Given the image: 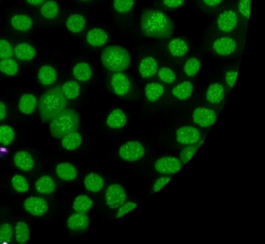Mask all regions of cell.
<instances>
[{
  "mask_svg": "<svg viewBox=\"0 0 265 244\" xmlns=\"http://www.w3.org/2000/svg\"><path fill=\"white\" fill-rule=\"evenodd\" d=\"M24 207L30 214L37 217L43 216L48 210V205L46 200L37 197L27 198L24 202Z\"/></svg>",
  "mask_w": 265,
  "mask_h": 244,
  "instance_id": "obj_12",
  "label": "cell"
},
{
  "mask_svg": "<svg viewBox=\"0 0 265 244\" xmlns=\"http://www.w3.org/2000/svg\"><path fill=\"white\" fill-rule=\"evenodd\" d=\"M89 225V218L85 213H73L67 222L68 228L72 232H82L86 230Z\"/></svg>",
  "mask_w": 265,
  "mask_h": 244,
  "instance_id": "obj_14",
  "label": "cell"
},
{
  "mask_svg": "<svg viewBox=\"0 0 265 244\" xmlns=\"http://www.w3.org/2000/svg\"><path fill=\"white\" fill-rule=\"evenodd\" d=\"M38 78L40 82L44 85L49 86L54 84L57 79V73L56 70L50 66L45 65L39 70Z\"/></svg>",
  "mask_w": 265,
  "mask_h": 244,
  "instance_id": "obj_27",
  "label": "cell"
},
{
  "mask_svg": "<svg viewBox=\"0 0 265 244\" xmlns=\"http://www.w3.org/2000/svg\"><path fill=\"white\" fill-rule=\"evenodd\" d=\"M170 176H163L157 179L153 185L152 193H157L160 191L166 186H167L171 180Z\"/></svg>",
  "mask_w": 265,
  "mask_h": 244,
  "instance_id": "obj_49",
  "label": "cell"
},
{
  "mask_svg": "<svg viewBox=\"0 0 265 244\" xmlns=\"http://www.w3.org/2000/svg\"><path fill=\"white\" fill-rule=\"evenodd\" d=\"M158 63L155 59L151 57L144 58L139 66V71L142 77L148 79L153 77L157 72Z\"/></svg>",
  "mask_w": 265,
  "mask_h": 244,
  "instance_id": "obj_17",
  "label": "cell"
},
{
  "mask_svg": "<svg viewBox=\"0 0 265 244\" xmlns=\"http://www.w3.org/2000/svg\"><path fill=\"white\" fill-rule=\"evenodd\" d=\"M37 104L38 101L35 96L31 94H25L19 100L18 108L23 114H31L34 112Z\"/></svg>",
  "mask_w": 265,
  "mask_h": 244,
  "instance_id": "obj_24",
  "label": "cell"
},
{
  "mask_svg": "<svg viewBox=\"0 0 265 244\" xmlns=\"http://www.w3.org/2000/svg\"><path fill=\"white\" fill-rule=\"evenodd\" d=\"M82 1L87 2V1H90V0H82Z\"/></svg>",
  "mask_w": 265,
  "mask_h": 244,
  "instance_id": "obj_54",
  "label": "cell"
},
{
  "mask_svg": "<svg viewBox=\"0 0 265 244\" xmlns=\"http://www.w3.org/2000/svg\"><path fill=\"white\" fill-rule=\"evenodd\" d=\"M224 95L225 90L223 86L219 83H214L207 89L206 98L209 103L218 105L223 101Z\"/></svg>",
  "mask_w": 265,
  "mask_h": 244,
  "instance_id": "obj_18",
  "label": "cell"
},
{
  "mask_svg": "<svg viewBox=\"0 0 265 244\" xmlns=\"http://www.w3.org/2000/svg\"><path fill=\"white\" fill-rule=\"evenodd\" d=\"M35 187L37 191L44 194L53 193L56 189V184L52 178L48 175L40 177L36 182Z\"/></svg>",
  "mask_w": 265,
  "mask_h": 244,
  "instance_id": "obj_25",
  "label": "cell"
},
{
  "mask_svg": "<svg viewBox=\"0 0 265 244\" xmlns=\"http://www.w3.org/2000/svg\"><path fill=\"white\" fill-rule=\"evenodd\" d=\"M194 87L190 81H184L175 86L172 89L173 95L180 101L189 99L193 93Z\"/></svg>",
  "mask_w": 265,
  "mask_h": 244,
  "instance_id": "obj_23",
  "label": "cell"
},
{
  "mask_svg": "<svg viewBox=\"0 0 265 244\" xmlns=\"http://www.w3.org/2000/svg\"><path fill=\"white\" fill-rule=\"evenodd\" d=\"M14 164L17 167L24 172L31 170L35 166V160L28 152L20 151L14 157Z\"/></svg>",
  "mask_w": 265,
  "mask_h": 244,
  "instance_id": "obj_15",
  "label": "cell"
},
{
  "mask_svg": "<svg viewBox=\"0 0 265 244\" xmlns=\"http://www.w3.org/2000/svg\"><path fill=\"white\" fill-rule=\"evenodd\" d=\"M175 138L179 144L187 146L200 141L201 134L200 131L193 127L184 126L177 130Z\"/></svg>",
  "mask_w": 265,
  "mask_h": 244,
  "instance_id": "obj_8",
  "label": "cell"
},
{
  "mask_svg": "<svg viewBox=\"0 0 265 244\" xmlns=\"http://www.w3.org/2000/svg\"><path fill=\"white\" fill-rule=\"evenodd\" d=\"M13 55V48L7 40H0V59L10 58Z\"/></svg>",
  "mask_w": 265,
  "mask_h": 244,
  "instance_id": "obj_46",
  "label": "cell"
},
{
  "mask_svg": "<svg viewBox=\"0 0 265 244\" xmlns=\"http://www.w3.org/2000/svg\"><path fill=\"white\" fill-rule=\"evenodd\" d=\"M15 132L11 127L4 125L0 127V143L8 145L14 139Z\"/></svg>",
  "mask_w": 265,
  "mask_h": 244,
  "instance_id": "obj_40",
  "label": "cell"
},
{
  "mask_svg": "<svg viewBox=\"0 0 265 244\" xmlns=\"http://www.w3.org/2000/svg\"><path fill=\"white\" fill-rule=\"evenodd\" d=\"M238 24V17L233 10H226L218 16L216 21L217 27L222 33H233Z\"/></svg>",
  "mask_w": 265,
  "mask_h": 244,
  "instance_id": "obj_6",
  "label": "cell"
},
{
  "mask_svg": "<svg viewBox=\"0 0 265 244\" xmlns=\"http://www.w3.org/2000/svg\"><path fill=\"white\" fill-rule=\"evenodd\" d=\"M109 36L101 28H94L88 32L87 35L88 43L93 47H100L105 45L108 41Z\"/></svg>",
  "mask_w": 265,
  "mask_h": 244,
  "instance_id": "obj_16",
  "label": "cell"
},
{
  "mask_svg": "<svg viewBox=\"0 0 265 244\" xmlns=\"http://www.w3.org/2000/svg\"><path fill=\"white\" fill-rule=\"evenodd\" d=\"M92 205L93 202L89 197L81 195L75 199L73 209L76 212L85 213L91 209Z\"/></svg>",
  "mask_w": 265,
  "mask_h": 244,
  "instance_id": "obj_34",
  "label": "cell"
},
{
  "mask_svg": "<svg viewBox=\"0 0 265 244\" xmlns=\"http://www.w3.org/2000/svg\"><path fill=\"white\" fill-rule=\"evenodd\" d=\"M120 158L127 162H135L141 159L145 154L144 145L138 141H128L120 148Z\"/></svg>",
  "mask_w": 265,
  "mask_h": 244,
  "instance_id": "obj_5",
  "label": "cell"
},
{
  "mask_svg": "<svg viewBox=\"0 0 265 244\" xmlns=\"http://www.w3.org/2000/svg\"><path fill=\"white\" fill-rule=\"evenodd\" d=\"M138 207V205L134 202H127L123 203L119 207L117 212L116 218L119 219L127 215V213L135 210Z\"/></svg>",
  "mask_w": 265,
  "mask_h": 244,
  "instance_id": "obj_45",
  "label": "cell"
},
{
  "mask_svg": "<svg viewBox=\"0 0 265 244\" xmlns=\"http://www.w3.org/2000/svg\"><path fill=\"white\" fill-rule=\"evenodd\" d=\"M26 2L32 6H37L42 4L45 0H26Z\"/></svg>",
  "mask_w": 265,
  "mask_h": 244,
  "instance_id": "obj_53",
  "label": "cell"
},
{
  "mask_svg": "<svg viewBox=\"0 0 265 244\" xmlns=\"http://www.w3.org/2000/svg\"><path fill=\"white\" fill-rule=\"evenodd\" d=\"M14 54L17 58L20 60L29 61L35 58L36 51L30 44L22 43L15 47Z\"/></svg>",
  "mask_w": 265,
  "mask_h": 244,
  "instance_id": "obj_26",
  "label": "cell"
},
{
  "mask_svg": "<svg viewBox=\"0 0 265 244\" xmlns=\"http://www.w3.org/2000/svg\"><path fill=\"white\" fill-rule=\"evenodd\" d=\"M66 106V101L60 86L48 90L40 99L39 110L44 121L51 120L62 112Z\"/></svg>",
  "mask_w": 265,
  "mask_h": 244,
  "instance_id": "obj_2",
  "label": "cell"
},
{
  "mask_svg": "<svg viewBox=\"0 0 265 244\" xmlns=\"http://www.w3.org/2000/svg\"><path fill=\"white\" fill-rule=\"evenodd\" d=\"M41 12L45 18L52 19L56 17L58 14L59 7L55 1L49 0L43 5L41 9Z\"/></svg>",
  "mask_w": 265,
  "mask_h": 244,
  "instance_id": "obj_39",
  "label": "cell"
},
{
  "mask_svg": "<svg viewBox=\"0 0 265 244\" xmlns=\"http://www.w3.org/2000/svg\"><path fill=\"white\" fill-rule=\"evenodd\" d=\"M224 0H202L204 5L208 8H216Z\"/></svg>",
  "mask_w": 265,
  "mask_h": 244,
  "instance_id": "obj_51",
  "label": "cell"
},
{
  "mask_svg": "<svg viewBox=\"0 0 265 244\" xmlns=\"http://www.w3.org/2000/svg\"><path fill=\"white\" fill-rule=\"evenodd\" d=\"M111 86L114 93L119 96L126 95L130 89L129 80L122 72H116L112 76Z\"/></svg>",
  "mask_w": 265,
  "mask_h": 244,
  "instance_id": "obj_13",
  "label": "cell"
},
{
  "mask_svg": "<svg viewBox=\"0 0 265 244\" xmlns=\"http://www.w3.org/2000/svg\"><path fill=\"white\" fill-rule=\"evenodd\" d=\"M58 176L64 181L74 180L77 176L76 168L71 163L63 162L58 165L56 169Z\"/></svg>",
  "mask_w": 265,
  "mask_h": 244,
  "instance_id": "obj_22",
  "label": "cell"
},
{
  "mask_svg": "<svg viewBox=\"0 0 265 244\" xmlns=\"http://www.w3.org/2000/svg\"><path fill=\"white\" fill-rule=\"evenodd\" d=\"M204 140H201L198 143L187 145L180 152V160L182 164L188 163L196 154L198 149L202 144Z\"/></svg>",
  "mask_w": 265,
  "mask_h": 244,
  "instance_id": "obj_35",
  "label": "cell"
},
{
  "mask_svg": "<svg viewBox=\"0 0 265 244\" xmlns=\"http://www.w3.org/2000/svg\"><path fill=\"white\" fill-rule=\"evenodd\" d=\"M238 11L244 19L249 18L251 13V0H240Z\"/></svg>",
  "mask_w": 265,
  "mask_h": 244,
  "instance_id": "obj_47",
  "label": "cell"
},
{
  "mask_svg": "<svg viewBox=\"0 0 265 244\" xmlns=\"http://www.w3.org/2000/svg\"><path fill=\"white\" fill-rule=\"evenodd\" d=\"M30 230L28 225L23 222H18L15 227L16 241L21 244L26 243L30 238Z\"/></svg>",
  "mask_w": 265,
  "mask_h": 244,
  "instance_id": "obj_37",
  "label": "cell"
},
{
  "mask_svg": "<svg viewBox=\"0 0 265 244\" xmlns=\"http://www.w3.org/2000/svg\"><path fill=\"white\" fill-rule=\"evenodd\" d=\"M183 164L178 158L175 157H163L155 163V169L159 173L166 175H173L177 173Z\"/></svg>",
  "mask_w": 265,
  "mask_h": 244,
  "instance_id": "obj_7",
  "label": "cell"
},
{
  "mask_svg": "<svg viewBox=\"0 0 265 244\" xmlns=\"http://www.w3.org/2000/svg\"><path fill=\"white\" fill-rule=\"evenodd\" d=\"M168 50L170 54L176 58L185 56L189 52L187 42L181 38H174L168 44Z\"/></svg>",
  "mask_w": 265,
  "mask_h": 244,
  "instance_id": "obj_20",
  "label": "cell"
},
{
  "mask_svg": "<svg viewBox=\"0 0 265 244\" xmlns=\"http://www.w3.org/2000/svg\"><path fill=\"white\" fill-rule=\"evenodd\" d=\"M164 93V88L157 83H151L145 87V95L148 101L151 103L156 102Z\"/></svg>",
  "mask_w": 265,
  "mask_h": 244,
  "instance_id": "obj_31",
  "label": "cell"
},
{
  "mask_svg": "<svg viewBox=\"0 0 265 244\" xmlns=\"http://www.w3.org/2000/svg\"><path fill=\"white\" fill-rule=\"evenodd\" d=\"M135 4V0H114L115 9L120 13H125L131 10Z\"/></svg>",
  "mask_w": 265,
  "mask_h": 244,
  "instance_id": "obj_43",
  "label": "cell"
},
{
  "mask_svg": "<svg viewBox=\"0 0 265 244\" xmlns=\"http://www.w3.org/2000/svg\"><path fill=\"white\" fill-rule=\"evenodd\" d=\"M127 122L125 114L120 109L112 111L107 119L108 126L113 129H120L124 127Z\"/></svg>",
  "mask_w": 265,
  "mask_h": 244,
  "instance_id": "obj_19",
  "label": "cell"
},
{
  "mask_svg": "<svg viewBox=\"0 0 265 244\" xmlns=\"http://www.w3.org/2000/svg\"><path fill=\"white\" fill-rule=\"evenodd\" d=\"M61 89L64 97L67 100L76 99L80 95V86L78 83L74 81H69L64 83Z\"/></svg>",
  "mask_w": 265,
  "mask_h": 244,
  "instance_id": "obj_32",
  "label": "cell"
},
{
  "mask_svg": "<svg viewBox=\"0 0 265 244\" xmlns=\"http://www.w3.org/2000/svg\"><path fill=\"white\" fill-rule=\"evenodd\" d=\"M13 28L19 32H26L33 25V20L31 17L25 15H16L11 20Z\"/></svg>",
  "mask_w": 265,
  "mask_h": 244,
  "instance_id": "obj_28",
  "label": "cell"
},
{
  "mask_svg": "<svg viewBox=\"0 0 265 244\" xmlns=\"http://www.w3.org/2000/svg\"><path fill=\"white\" fill-rule=\"evenodd\" d=\"M7 107L5 103L0 102V120L5 119L7 116Z\"/></svg>",
  "mask_w": 265,
  "mask_h": 244,
  "instance_id": "obj_52",
  "label": "cell"
},
{
  "mask_svg": "<svg viewBox=\"0 0 265 244\" xmlns=\"http://www.w3.org/2000/svg\"><path fill=\"white\" fill-rule=\"evenodd\" d=\"M82 142L81 135L74 131L66 135L63 137L62 145L66 150L73 151L77 149Z\"/></svg>",
  "mask_w": 265,
  "mask_h": 244,
  "instance_id": "obj_30",
  "label": "cell"
},
{
  "mask_svg": "<svg viewBox=\"0 0 265 244\" xmlns=\"http://www.w3.org/2000/svg\"><path fill=\"white\" fill-rule=\"evenodd\" d=\"M1 243H2V242H0V244H1Z\"/></svg>",
  "mask_w": 265,
  "mask_h": 244,
  "instance_id": "obj_55",
  "label": "cell"
},
{
  "mask_svg": "<svg viewBox=\"0 0 265 244\" xmlns=\"http://www.w3.org/2000/svg\"><path fill=\"white\" fill-rule=\"evenodd\" d=\"M201 67L200 60L196 58L192 57L186 61L183 67V71L188 77H193L198 74Z\"/></svg>",
  "mask_w": 265,
  "mask_h": 244,
  "instance_id": "obj_36",
  "label": "cell"
},
{
  "mask_svg": "<svg viewBox=\"0 0 265 244\" xmlns=\"http://www.w3.org/2000/svg\"><path fill=\"white\" fill-rule=\"evenodd\" d=\"M75 78L81 82L88 81L92 77V70L90 65L85 62L77 64L73 69Z\"/></svg>",
  "mask_w": 265,
  "mask_h": 244,
  "instance_id": "obj_33",
  "label": "cell"
},
{
  "mask_svg": "<svg viewBox=\"0 0 265 244\" xmlns=\"http://www.w3.org/2000/svg\"><path fill=\"white\" fill-rule=\"evenodd\" d=\"M86 19L80 14L70 16L66 21V27L72 33L77 34L82 32L86 26Z\"/></svg>",
  "mask_w": 265,
  "mask_h": 244,
  "instance_id": "obj_29",
  "label": "cell"
},
{
  "mask_svg": "<svg viewBox=\"0 0 265 244\" xmlns=\"http://www.w3.org/2000/svg\"><path fill=\"white\" fill-rule=\"evenodd\" d=\"M238 76V71L237 69L230 70L225 74V83L227 88H233L236 83Z\"/></svg>",
  "mask_w": 265,
  "mask_h": 244,
  "instance_id": "obj_48",
  "label": "cell"
},
{
  "mask_svg": "<svg viewBox=\"0 0 265 244\" xmlns=\"http://www.w3.org/2000/svg\"><path fill=\"white\" fill-rule=\"evenodd\" d=\"M101 62L108 70L122 72L127 70L131 63L129 53L124 47L111 45L106 47L101 54Z\"/></svg>",
  "mask_w": 265,
  "mask_h": 244,
  "instance_id": "obj_3",
  "label": "cell"
},
{
  "mask_svg": "<svg viewBox=\"0 0 265 244\" xmlns=\"http://www.w3.org/2000/svg\"><path fill=\"white\" fill-rule=\"evenodd\" d=\"M127 196L124 188L117 184L110 185L107 189L105 199L112 209H117L126 202Z\"/></svg>",
  "mask_w": 265,
  "mask_h": 244,
  "instance_id": "obj_9",
  "label": "cell"
},
{
  "mask_svg": "<svg viewBox=\"0 0 265 244\" xmlns=\"http://www.w3.org/2000/svg\"><path fill=\"white\" fill-rule=\"evenodd\" d=\"M12 185L13 188L19 193H25L29 189V185L27 180L20 175H16L13 177Z\"/></svg>",
  "mask_w": 265,
  "mask_h": 244,
  "instance_id": "obj_41",
  "label": "cell"
},
{
  "mask_svg": "<svg viewBox=\"0 0 265 244\" xmlns=\"http://www.w3.org/2000/svg\"><path fill=\"white\" fill-rule=\"evenodd\" d=\"M0 71L7 76H14L18 72V66L14 60L4 59L0 62Z\"/></svg>",
  "mask_w": 265,
  "mask_h": 244,
  "instance_id": "obj_38",
  "label": "cell"
},
{
  "mask_svg": "<svg viewBox=\"0 0 265 244\" xmlns=\"http://www.w3.org/2000/svg\"><path fill=\"white\" fill-rule=\"evenodd\" d=\"M237 48L235 39L229 37H222L216 39L213 44L215 53L220 56H227L234 54Z\"/></svg>",
  "mask_w": 265,
  "mask_h": 244,
  "instance_id": "obj_11",
  "label": "cell"
},
{
  "mask_svg": "<svg viewBox=\"0 0 265 244\" xmlns=\"http://www.w3.org/2000/svg\"><path fill=\"white\" fill-rule=\"evenodd\" d=\"M84 185L87 190L95 193L102 190L104 185V181L100 175L91 173L85 177Z\"/></svg>",
  "mask_w": 265,
  "mask_h": 244,
  "instance_id": "obj_21",
  "label": "cell"
},
{
  "mask_svg": "<svg viewBox=\"0 0 265 244\" xmlns=\"http://www.w3.org/2000/svg\"><path fill=\"white\" fill-rule=\"evenodd\" d=\"M140 27L144 35L156 39L171 37L175 30L174 23L167 14L154 9H148L143 12Z\"/></svg>",
  "mask_w": 265,
  "mask_h": 244,
  "instance_id": "obj_1",
  "label": "cell"
},
{
  "mask_svg": "<svg viewBox=\"0 0 265 244\" xmlns=\"http://www.w3.org/2000/svg\"><path fill=\"white\" fill-rule=\"evenodd\" d=\"M185 0H162V3L165 8L169 9H177L184 4Z\"/></svg>",
  "mask_w": 265,
  "mask_h": 244,
  "instance_id": "obj_50",
  "label": "cell"
},
{
  "mask_svg": "<svg viewBox=\"0 0 265 244\" xmlns=\"http://www.w3.org/2000/svg\"><path fill=\"white\" fill-rule=\"evenodd\" d=\"M217 120V114L214 110L207 107H198L193 113L194 123L202 128L212 126Z\"/></svg>",
  "mask_w": 265,
  "mask_h": 244,
  "instance_id": "obj_10",
  "label": "cell"
},
{
  "mask_svg": "<svg viewBox=\"0 0 265 244\" xmlns=\"http://www.w3.org/2000/svg\"><path fill=\"white\" fill-rule=\"evenodd\" d=\"M158 77L163 82L169 84L173 83L176 79L175 73L167 67H162L158 70Z\"/></svg>",
  "mask_w": 265,
  "mask_h": 244,
  "instance_id": "obj_42",
  "label": "cell"
},
{
  "mask_svg": "<svg viewBox=\"0 0 265 244\" xmlns=\"http://www.w3.org/2000/svg\"><path fill=\"white\" fill-rule=\"evenodd\" d=\"M13 237V230L11 226L5 224L0 227V242L2 243L10 242Z\"/></svg>",
  "mask_w": 265,
  "mask_h": 244,
  "instance_id": "obj_44",
  "label": "cell"
},
{
  "mask_svg": "<svg viewBox=\"0 0 265 244\" xmlns=\"http://www.w3.org/2000/svg\"><path fill=\"white\" fill-rule=\"evenodd\" d=\"M50 132L55 138H61L68 134L76 131L80 125L78 113L71 109H64L51 120Z\"/></svg>",
  "mask_w": 265,
  "mask_h": 244,
  "instance_id": "obj_4",
  "label": "cell"
}]
</instances>
